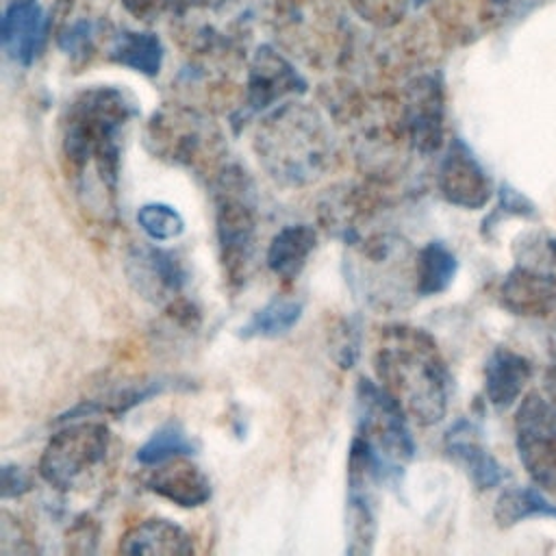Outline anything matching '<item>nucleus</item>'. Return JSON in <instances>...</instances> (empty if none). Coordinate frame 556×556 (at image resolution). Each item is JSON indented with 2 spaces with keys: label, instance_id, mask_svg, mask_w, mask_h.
I'll return each mask as SVG.
<instances>
[{
  "label": "nucleus",
  "instance_id": "nucleus-1",
  "mask_svg": "<svg viewBox=\"0 0 556 556\" xmlns=\"http://www.w3.org/2000/svg\"><path fill=\"white\" fill-rule=\"evenodd\" d=\"M374 369L413 421L434 426L445 417L452 380L426 330L404 324L382 328L374 350Z\"/></svg>",
  "mask_w": 556,
  "mask_h": 556
},
{
  "label": "nucleus",
  "instance_id": "nucleus-2",
  "mask_svg": "<svg viewBox=\"0 0 556 556\" xmlns=\"http://www.w3.org/2000/svg\"><path fill=\"white\" fill-rule=\"evenodd\" d=\"M137 115L135 100L117 87H89L74 96L61 122V152L67 169L85 180L96 174L98 185L115 195L119 174V135Z\"/></svg>",
  "mask_w": 556,
  "mask_h": 556
},
{
  "label": "nucleus",
  "instance_id": "nucleus-3",
  "mask_svg": "<svg viewBox=\"0 0 556 556\" xmlns=\"http://www.w3.org/2000/svg\"><path fill=\"white\" fill-rule=\"evenodd\" d=\"M254 150L258 163L276 182L304 187L328 169L332 139L313 106L291 100L263 117L256 128Z\"/></svg>",
  "mask_w": 556,
  "mask_h": 556
},
{
  "label": "nucleus",
  "instance_id": "nucleus-4",
  "mask_svg": "<svg viewBox=\"0 0 556 556\" xmlns=\"http://www.w3.org/2000/svg\"><path fill=\"white\" fill-rule=\"evenodd\" d=\"M350 245L348 280L371 308L397 311L417 293V252L395 232L356 237Z\"/></svg>",
  "mask_w": 556,
  "mask_h": 556
},
{
  "label": "nucleus",
  "instance_id": "nucleus-5",
  "mask_svg": "<svg viewBox=\"0 0 556 556\" xmlns=\"http://www.w3.org/2000/svg\"><path fill=\"white\" fill-rule=\"evenodd\" d=\"M406 413L380 384L361 378L356 384V437L363 441L378 482L397 480L415 456Z\"/></svg>",
  "mask_w": 556,
  "mask_h": 556
},
{
  "label": "nucleus",
  "instance_id": "nucleus-6",
  "mask_svg": "<svg viewBox=\"0 0 556 556\" xmlns=\"http://www.w3.org/2000/svg\"><path fill=\"white\" fill-rule=\"evenodd\" d=\"M215 230L228 282H245L254 256L256 217L250 202V180L235 165L222 167L215 176Z\"/></svg>",
  "mask_w": 556,
  "mask_h": 556
},
{
  "label": "nucleus",
  "instance_id": "nucleus-7",
  "mask_svg": "<svg viewBox=\"0 0 556 556\" xmlns=\"http://www.w3.org/2000/svg\"><path fill=\"white\" fill-rule=\"evenodd\" d=\"M146 137L154 156L189 167L195 174L208 176L222 165V132L195 111L182 106L161 109L152 115Z\"/></svg>",
  "mask_w": 556,
  "mask_h": 556
},
{
  "label": "nucleus",
  "instance_id": "nucleus-8",
  "mask_svg": "<svg viewBox=\"0 0 556 556\" xmlns=\"http://www.w3.org/2000/svg\"><path fill=\"white\" fill-rule=\"evenodd\" d=\"M111 432L102 421H78L61 428L39 458V476L56 491L76 489L87 473L104 463Z\"/></svg>",
  "mask_w": 556,
  "mask_h": 556
},
{
  "label": "nucleus",
  "instance_id": "nucleus-9",
  "mask_svg": "<svg viewBox=\"0 0 556 556\" xmlns=\"http://www.w3.org/2000/svg\"><path fill=\"white\" fill-rule=\"evenodd\" d=\"M515 447L532 484L556 495V408L543 391H528L519 400Z\"/></svg>",
  "mask_w": 556,
  "mask_h": 556
},
{
  "label": "nucleus",
  "instance_id": "nucleus-10",
  "mask_svg": "<svg viewBox=\"0 0 556 556\" xmlns=\"http://www.w3.org/2000/svg\"><path fill=\"white\" fill-rule=\"evenodd\" d=\"M402 119L408 146L417 154H434L443 146L445 93L437 74H421L406 85L402 98Z\"/></svg>",
  "mask_w": 556,
  "mask_h": 556
},
{
  "label": "nucleus",
  "instance_id": "nucleus-11",
  "mask_svg": "<svg viewBox=\"0 0 556 556\" xmlns=\"http://www.w3.org/2000/svg\"><path fill=\"white\" fill-rule=\"evenodd\" d=\"M376 476L369 454L358 437L352 439L348 456V500H345V534L348 554H371L376 541V504L371 484Z\"/></svg>",
  "mask_w": 556,
  "mask_h": 556
},
{
  "label": "nucleus",
  "instance_id": "nucleus-12",
  "mask_svg": "<svg viewBox=\"0 0 556 556\" xmlns=\"http://www.w3.org/2000/svg\"><path fill=\"white\" fill-rule=\"evenodd\" d=\"M437 187L450 204L467 211H478L486 206L493 195L491 178L486 176L482 163L458 137L450 141L439 163Z\"/></svg>",
  "mask_w": 556,
  "mask_h": 556
},
{
  "label": "nucleus",
  "instance_id": "nucleus-13",
  "mask_svg": "<svg viewBox=\"0 0 556 556\" xmlns=\"http://www.w3.org/2000/svg\"><path fill=\"white\" fill-rule=\"evenodd\" d=\"M306 80L274 48L256 50L248 74V104L252 111H265L289 96H302Z\"/></svg>",
  "mask_w": 556,
  "mask_h": 556
},
{
  "label": "nucleus",
  "instance_id": "nucleus-14",
  "mask_svg": "<svg viewBox=\"0 0 556 556\" xmlns=\"http://www.w3.org/2000/svg\"><path fill=\"white\" fill-rule=\"evenodd\" d=\"M128 278L143 298L172 304L180 295L187 274L174 252L139 245L128 256Z\"/></svg>",
  "mask_w": 556,
  "mask_h": 556
},
{
  "label": "nucleus",
  "instance_id": "nucleus-15",
  "mask_svg": "<svg viewBox=\"0 0 556 556\" xmlns=\"http://www.w3.org/2000/svg\"><path fill=\"white\" fill-rule=\"evenodd\" d=\"M445 454L469 476L476 489L489 491L504 482L506 471L486 450L480 430L469 419H456L443 439Z\"/></svg>",
  "mask_w": 556,
  "mask_h": 556
},
{
  "label": "nucleus",
  "instance_id": "nucleus-16",
  "mask_svg": "<svg viewBox=\"0 0 556 556\" xmlns=\"http://www.w3.org/2000/svg\"><path fill=\"white\" fill-rule=\"evenodd\" d=\"M50 33V17L35 0H13L2 15V48L9 59L28 67L41 54Z\"/></svg>",
  "mask_w": 556,
  "mask_h": 556
},
{
  "label": "nucleus",
  "instance_id": "nucleus-17",
  "mask_svg": "<svg viewBox=\"0 0 556 556\" xmlns=\"http://www.w3.org/2000/svg\"><path fill=\"white\" fill-rule=\"evenodd\" d=\"M146 489L180 508H198L211 500V482L206 473L198 465L185 460V456L156 465L146 478Z\"/></svg>",
  "mask_w": 556,
  "mask_h": 556
},
{
  "label": "nucleus",
  "instance_id": "nucleus-18",
  "mask_svg": "<svg viewBox=\"0 0 556 556\" xmlns=\"http://www.w3.org/2000/svg\"><path fill=\"white\" fill-rule=\"evenodd\" d=\"M500 302L513 315L545 317L556 308V282L515 263L500 285Z\"/></svg>",
  "mask_w": 556,
  "mask_h": 556
},
{
  "label": "nucleus",
  "instance_id": "nucleus-19",
  "mask_svg": "<svg viewBox=\"0 0 556 556\" xmlns=\"http://www.w3.org/2000/svg\"><path fill=\"white\" fill-rule=\"evenodd\" d=\"M532 378V363L508 348H495L484 363V395L497 410H506L523 397Z\"/></svg>",
  "mask_w": 556,
  "mask_h": 556
},
{
  "label": "nucleus",
  "instance_id": "nucleus-20",
  "mask_svg": "<svg viewBox=\"0 0 556 556\" xmlns=\"http://www.w3.org/2000/svg\"><path fill=\"white\" fill-rule=\"evenodd\" d=\"M119 552L124 554H163V556H174V554H191L193 543L191 534L182 530L178 523L169 519H143L141 523H135L128 528L117 545Z\"/></svg>",
  "mask_w": 556,
  "mask_h": 556
},
{
  "label": "nucleus",
  "instance_id": "nucleus-21",
  "mask_svg": "<svg viewBox=\"0 0 556 556\" xmlns=\"http://www.w3.org/2000/svg\"><path fill=\"white\" fill-rule=\"evenodd\" d=\"M317 245V232L308 224L280 228L267 248V267L282 280H295Z\"/></svg>",
  "mask_w": 556,
  "mask_h": 556
},
{
  "label": "nucleus",
  "instance_id": "nucleus-22",
  "mask_svg": "<svg viewBox=\"0 0 556 556\" xmlns=\"http://www.w3.org/2000/svg\"><path fill=\"white\" fill-rule=\"evenodd\" d=\"M111 61L143 76H156L163 65V43L154 33L122 30L109 48Z\"/></svg>",
  "mask_w": 556,
  "mask_h": 556
},
{
  "label": "nucleus",
  "instance_id": "nucleus-23",
  "mask_svg": "<svg viewBox=\"0 0 556 556\" xmlns=\"http://www.w3.org/2000/svg\"><path fill=\"white\" fill-rule=\"evenodd\" d=\"M547 517L556 519V504L549 502L543 491L534 486H508L500 493L493 508V519L502 528L517 526L526 519Z\"/></svg>",
  "mask_w": 556,
  "mask_h": 556
},
{
  "label": "nucleus",
  "instance_id": "nucleus-24",
  "mask_svg": "<svg viewBox=\"0 0 556 556\" xmlns=\"http://www.w3.org/2000/svg\"><path fill=\"white\" fill-rule=\"evenodd\" d=\"M417 293L428 298L443 293L458 269V261L454 252L443 241H430L421 250H417Z\"/></svg>",
  "mask_w": 556,
  "mask_h": 556
},
{
  "label": "nucleus",
  "instance_id": "nucleus-25",
  "mask_svg": "<svg viewBox=\"0 0 556 556\" xmlns=\"http://www.w3.org/2000/svg\"><path fill=\"white\" fill-rule=\"evenodd\" d=\"M302 317V302L291 298H274L263 308H258L245 326H241V337H263L274 339L289 332Z\"/></svg>",
  "mask_w": 556,
  "mask_h": 556
},
{
  "label": "nucleus",
  "instance_id": "nucleus-26",
  "mask_svg": "<svg viewBox=\"0 0 556 556\" xmlns=\"http://www.w3.org/2000/svg\"><path fill=\"white\" fill-rule=\"evenodd\" d=\"M515 263L556 282V235L528 230L515 241Z\"/></svg>",
  "mask_w": 556,
  "mask_h": 556
},
{
  "label": "nucleus",
  "instance_id": "nucleus-27",
  "mask_svg": "<svg viewBox=\"0 0 556 556\" xmlns=\"http://www.w3.org/2000/svg\"><path fill=\"white\" fill-rule=\"evenodd\" d=\"M195 452V443L187 437V432L169 421L152 432V437L137 450V460L141 465H161L172 458L191 456Z\"/></svg>",
  "mask_w": 556,
  "mask_h": 556
},
{
  "label": "nucleus",
  "instance_id": "nucleus-28",
  "mask_svg": "<svg viewBox=\"0 0 556 556\" xmlns=\"http://www.w3.org/2000/svg\"><path fill=\"white\" fill-rule=\"evenodd\" d=\"M137 224L154 241L176 239L185 230V222H182L180 213L163 202L143 204L137 211Z\"/></svg>",
  "mask_w": 556,
  "mask_h": 556
},
{
  "label": "nucleus",
  "instance_id": "nucleus-29",
  "mask_svg": "<svg viewBox=\"0 0 556 556\" xmlns=\"http://www.w3.org/2000/svg\"><path fill=\"white\" fill-rule=\"evenodd\" d=\"M330 345H332V354H334V361L339 363V367H343V369L354 367L358 352H361V321L356 317L343 319L334 328Z\"/></svg>",
  "mask_w": 556,
  "mask_h": 556
},
{
  "label": "nucleus",
  "instance_id": "nucleus-30",
  "mask_svg": "<svg viewBox=\"0 0 556 556\" xmlns=\"http://www.w3.org/2000/svg\"><path fill=\"white\" fill-rule=\"evenodd\" d=\"M534 215H536L534 204L521 191H517L508 185H502L497 191V204H495L493 213L484 219V230L495 226L504 217H534Z\"/></svg>",
  "mask_w": 556,
  "mask_h": 556
},
{
  "label": "nucleus",
  "instance_id": "nucleus-31",
  "mask_svg": "<svg viewBox=\"0 0 556 556\" xmlns=\"http://www.w3.org/2000/svg\"><path fill=\"white\" fill-rule=\"evenodd\" d=\"M93 43H96V24L89 20L74 22L59 35L61 50L74 59L76 56L87 59V54H91V50H93Z\"/></svg>",
  "mask_w": 556,
  "mask_h": 556
},
{
  "label": "nucleus",
  "instance_id": "nucleus-32",
  "mask_svg": "<svg viewBox=\"0 0 556 556\" xmlns=\"http://www.w3.org/2000/svg\"><path fill=\"white\" fill-rule=\"evenodd\" d=\"M33 552H37V549L26 539L24 528L9 513H2V521H0V554L13 556V554H33Z\"/></svg>",
  "mask_w": 556,
  "mask_h": 556
},
{
  "label": "nucleus",
  "instance_id": "nucleus-33",
  "mask_svg": "<svg viewBox=\"0 0 556 556\" xmlns=\"http://www.w3.org/2000/svg\"><path fill=\"white\" fill-rule=\"evenodd\" d=\"M28 491H30L28 473L17 465H4L2 467V500L20 497Z\"/></svg>",
  "mask_w": 556,
  "mask_h": 556
},
{
  "label": "nucleus",
  "instance_id": "nucleus-34",
  "mask_svg": "<svg viewBox=\"0 0 556 556\" xmlns=\"http://www.w3.org/2000/svg\"><path fill=\"white\" fill-rule=\"evenodd\" d=\"M543 395L552 402V406L556 408V358L549 363V367L545 369V378H543Z\"/></svg>",
  "mask_w": 556,
  "mask_h": 556
},
{
  "label": "nucleus",
  "instance_id": "nucleus-35",
  "mask_svg": "<svg viewBox=\"0 0 556 556\" xmlns=\"http://www.w3.org/2000/svg\"><path fill=\"white\" fill-rule=\"evenodd\" d=\"M415 2H426V0H415Z\"/></svg>",
  "mask_w": 556,
  "mask_h": 556
}]
</instances>
